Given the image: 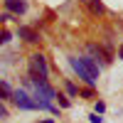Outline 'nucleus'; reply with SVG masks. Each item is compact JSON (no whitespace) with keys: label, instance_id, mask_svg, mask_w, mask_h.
<instances>
[{"label":"nucleus","instance_id":"f8f14e48","mask_svg":"<svg viewBox=\"0 0 123 123\" xmlns=\"http://www.w3.org/2000/svg\"><path fill=\"white\" fill-rule=\"evenodd\" d=\"M10 17H12V15H10V12H3V15H0V22H7Z\"/></svg>","mask_w":123,"mask_h":123},{"label":"nucleus","instance_id":"f257e3e1","mask_svg":"<svg viewBox=\"0 0 123 123\" xmlns=\"http://www.w3.org/2000/svg\"><path fill=\"white\" fill-rule=\"evenodd\" d=\"M69 64L79 74V79H84L89 86H94L98 81V67H96L94 59H89V57H69Z\"/></svg>","mask_w":123,"mask_h":123},{"label":"nucleus","instance_id":"4468645a","mask_svg":"<svg viewBox=\"0 0 123 123\" xmlns=\"http://www.w3.org/2000/svg\"><path fill=\"white\" fill-rule=\"evenodd\" d=\"M81 3H91V0H81Z\"/></svg>","mask_w":123,"mask_h":123},{"label":"nucleus","instance_id":"0eeeda50","mask_svg":"<svg viewBox=\"0 0 123 123\" xmlns=\"http://www.w3.org/2000/svg\"><path fill=\"white\" fill-rule=\"evenodd\" d=\"M10 37H12V35H10L7 30H3V32H0V47H3V44H7V42H10Z\"/></svg>","mask_w":123,"mask_h":123},{"label":"nucleus","instance_id":"ddd939ff","mask_svg":"<svg viewBox=\"0 0 123 123\" xmlns=\"http://www.w3.org/2000/svg\"><path fill=\"white\" fill-rule=\"evenodd\" d=\"M118 59H123V47H121V49H118Z\"/></svg>","mask_w":123,"mask_h":123},{"label":"nucleus","instance_id":"7ed1b4c3","mask_svg":"<svg viewBox=\"0 0 123 123\" xmlns=\"http://www.w3.org/2000/svg\"><path fill=\"white\" fill-rule=\"evenodd\" d=\"M30 81H32V84H35V91H37V96H39V98H44L47 104H49V101H52V98H57L54 89H52V86L47 84V79H30Z\"/></svg>","mask_w":123,"mask_h":123},{"label":"nucleus","instance_id":"423d86ee","mask_svg":"<svg viewBox=\"0 0 123 123\" xmlns=\"http://www.w3.org/2000/svg\"><path fill=\"white\" fill-rule=\"evenodd\" d=\"M0 98H12V89H10L5 81H0Z\"/></svg>","mask_w":123,"mask_h":123},{"label":"nucleus","instance_id":"6e6552de","mask_svg":"<svg viewBox=\"0 0 123 123\" xmlns=\"http://www.w3.org/2000/svg\"><path fill=\"white\" fill-rule=\"evenodd\" d=\"M91 7H94V12H104V5L98 0H91Z\"/></svg>","mask_w":123,"mask_h":123},{"label":"nucleus","instance_id":"9b49d317","mask_svg":"<svg viewBox=\"0 0 123 123\" xmlns=\"http://www.w3.org/2000/svg\"><path fill=\"white\" fill-rule=\"evenodd\" d=\"M67 91H69L71 96H74V94H76V86H74V84H67Z\"/></svg>","mask_w":123,"mask_h":123},{"label":"nucleus","instance_id":"1a4fd4ad","mask_svg":"<svg viewBox=\"0 0 123 123\" xmlns=\"http://www.w3.org/2000/svg\"><path fill=\"white\" fill-rule=\"evenodd\" d=\"M89 118H91V123H104V118H101V116H98V113H91V116H89Z\"/></svg>","mask_w":123,"mask_h":123},{"label":"nucleus","instance_id":"9d476101","mask_svg":"<svg viewBox=\"0 0 123 123\" xmlns=\"http://www.w3.org/2000/svg\"><path fill=\"white\" fill-rule=\"evenodd\" d=\"M0 118H7V108H5L3 104H0Z\"/></svg>","mask_w":123,"mask_h":123},{"label":"nucleus","instance_id":"39448f33","mask_svg":"<svg viewBox=\"0 0 123 123\" xmlns=\"http://www.w3.org/2000/svg\"><path fill=\"white\" fill-rule=\"evenodd\" d=\"M17 35L22 37L25 42H39V35L35 32L32 27H20V30H17Z\"/></svg>","mask_w":123,"mask_h":123},{"label":"nucleus","instance_id":"f03ea898","mask_svg":"<svg viewBox=\"0 0 123 123\" xmlns=\"http://www.w3.org/2000/svg\"><path fill=\"white\" fill-rule=\"evenodd\" d=\"M49 76V67L44 54H32L30 57V79H47Z\"/></svg>","mask_w":123,"mask_h":123},{"label":"nucleus","instance_id":"20e7f679","mask_svg":"<svg viewBox=\"0 0 123 123\" xmlns=\"http://www.w3.org/2000/svg\"><path fill=\"white\" fill-rule=\"evenodd\" d=\"M3 3H5V7H7V12L10 15H25L27 12V3H25V0H3Z\"/></svg>","mask_w":123,"mask_h":123}]
</instances>
